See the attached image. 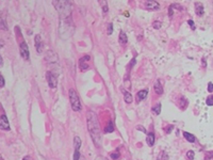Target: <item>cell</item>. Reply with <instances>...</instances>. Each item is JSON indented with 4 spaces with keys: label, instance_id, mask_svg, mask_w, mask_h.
Instances as JSON below:
<instances>
[{
    "label": "cell",
    "instance_id": "6da1fadb",
    "mask_svg": "<svg viewBox=\"0 0 213 160\" xmlns=\"http://www.w3.org/2000/svg\"><path fill=\"white\" fill-rule=\"evenodd\" d=\"M87 128L90 131V135L93 139V142L96 146L101 145V132L100 128H99V123L97 121V116L95 115V113L93 111H90L87 113Z\"/></svg>",
    "mask_w": 213,
    "mask_h": 160
},
{
    "label": "cell",
    "instance_id": "7a4b0ae2",
    "mask_svg": "<svg viewBox=\"0 0 213 160\" xmlns=\"http://www.w3.org/2000/svg\"><path fill=\"white\" fill-rule=\"evenodd\" d=\"M53 4L58 9V12H59L62 22L69 20V16L71 14V4L68 1H58V2H54Z\"/></svg>",
    "mask_w": 213,
    "mask_h": 160
},
{
    "label": "cell",
    "instance_id": "3957f363",
    "mask_svg": "<svg viewBox=\"0 0 213 160\" xmlns=\"http://www.w3.org/2000/svg\"><path fill=\"white\" fill-rule=\"evenodd\" d=\"M69 99H70V104H71V108H73L74 111H80V110L82 109L79 96L74 89H70L69 90Z\"/></svg>",
    "mask_w": 213,
    "mask_h": 160
},
{
    "label": "cell",
    "instance_id": "277c9868",
    "mask_svg": "<svg viewBox=\"0 0 213 160\" xmlns=\"http://www.w3.org/2000/svg\"><path fill=\"white\" fill-rule=\"evenodd\" d=\"M46 77H47V81H48V84H49V87H50L51 89H56V84H58V78H56V74L51 73V72H47V73H46Z\"/></svg>",
    "mask_w": 213,
    "mask_h": 160
},
{
    "label": "cell",
    "instance_id": "5b68a950",
    "mask_svg": "<svg viewBox=\"0 0 213 160\" xmlns=\"http://www.w3.org/2000/svg\"><path fill=\"white\" fill-rule=\"evenodd\" d=\"M19 50H20V56L23 57L25 60H29L30 58V53H29V47L27 45L26 42H21L19 46Z\"/></svg>",
    "mask_w": 213,
    "mask_h": 160
},
{
    "label": "cell",
    "instance_id": "8992f818",
    "mask_svg": "<svg viewBox=\"0 0 213 160\" xmlns=\"http://www.w3.org/2000/svg\"><path fill=\"white\" fill-rule=\"evenodd\" d=\"M0 129L10 130V124H9L8 118L6 114H2L0 116Z\"/></svg>",
    "mask_w": 213,
    "mask_h": 160
},
{
    "label": "cell",
    "instance_id": "52a82bcc",
    "mask_svg": "<svg viewBox=\"0 0 213 160\" xmlns=\"http://www.w3.org/2000/svg\"><path fill=\"white\" fill-rule=\"evenodd\" d=\"M34 42H35V48H36L37 52L42 53V51H43V42H42V39H41V37H39V34H37V35H35Z\"/></svg>",
    "mask_w": 213,
    "mask_h": 160
},
{
    "label": "cell",
    "instance_id": "ba28073f",
    "mask_svg": "<svg viewBox=\"0 0 213 160\" xmlns=\"http://www.w3.org/2000/svg\"><path fill=\"white\" fill-rule=\"evenodd\" d=\"M145 6L147 10H150V11H154V10H158V9L160 8V4L158 2H156V1H152V0H150V1H147V2L145 3Z\"/></svg>",
    "mask_w": 213,
    "mask_h": 160
},
{
    "label": "cell",
    "instance_id": "9c48e42d",
    "mask_svg": "<svg viewBox=\"0 0 213 160\" xmlns=\"http://www.w3.org/2000/svg\"><path fill=\"white\" fill-rule=\"evenodd\" d=\"M89 60H90V56H84L79 60V65H80V68L82 70H86L89 68V65L85 64V62H87Z\"/></svg>",
    "mask_w": 213,
    "mask_h": 160
},
{
    "label": "cell",
    "instance_id": "30bf717a",
    "mask_svg": "<svg viewBox=\"0 0 213 160\" xmlns=\"http://www.w3.org/2000/svg\"><path fill=\"white\" fill-rule=\"evenodd\" d=\"M147 94H148V91L147 90H142V91H139L137 93V103H140L142 101L143 99H145L147 97Z\"/></svg>",
    "mask_w": 213,
    "mask_h": 160
},
{
    "label": "cell",
    "instance_id": "8fae6325",
    "mask_svg": "<svg viewBox=\"0 0 213 160\" xmlns=\"http://www.w3.org/2000/svg\"><path fill=\"white\" fill-rule=\"evenodd\" d=\"M154 89L158 95H162L163 94V87L161 85L160 80H156V82H154Z\"/></svg>",
    "mask_w": 213,
    "mask_h": 160
},
{
    "label": "cell",
    "instance_id": "7c38bea8",
    "mask_svg": "<svg viewBox=\"0 0 213 160\" xmlns=\"http://www.w3.org/2000/svg\"><path fill=\"white\" fill-rule=\"evenodd\" d=\"M154 140H156L154 133V132H149L148 135H147V138H146V142H147V144H148L149 146H154Z\"/></svg>",
    "mask_w": 213,
    "mask_h": 160
},
{
    "label": "cell",
    "instance_id": "4fadbf2b",
    "mask_svg": "<svg viewBox=\"0 0 213 160\" xmlns=\"http://www.w3.org/2000/svg\"><path fill=\"white\" fill-rule=\"evenodd\" d=\"M195 9H196V14L198 16H202L204 14V6L200 2H196L195 3Z\"/></svg>",
    "mask_w": 213,
    "mask_h": 160
},
{
    "label": "cell",
    "instance_id": "5bb4252c",
    "mask_svg": "<svg viewBox=\"0 0 213 160\" xmlns=\"http://www.w3.org/2000/svg\"><path fill=\"white\" fill-rule=\"evenodd\" d=\"M183 137L185 138V140L187 141H189V142H191V143H193V142H195V137H194L192 133H189V132H187V131H184L183 132Z\"/></svg>",
    "mask_w": 213,
    "mask_h": 160
},
{
    "label": "cell",
    "instance_id": "9a60e30c",
    "mask_svg": "<svg viewBox=\"0 0 213 160\" xmlns=\"http://www.w3.org/2000/svg\"><path fill=\"white\" fill-rule=\"evenodd\" d=\"M74 146H75V151H79L81 147V139L79 137H75L74 139Z\"/></svg>",
    "mask_w": 213,
    "mask_h": 160
},
{
    "label": "cell",
    "instance_id": "2e32d148",
    "mask_svg": "<svg viewBox=\"0 0 213 160\" xmlns=\"http://www.w3.org/2000/svg\"><path fill=\"white\" fill-rule=\"evenodd\" d=\"M124 100L126 101L127 104H131L132 100H133L131 93H129V92H125V93H124Z\"/></svg>",
    "mask_w": 213,
    "mask_h": 160
},
{
    "label": "cell",
    "instance_id": "e0dca14e",
    "mask_svg": "<svg viewBox=\"0 0 213 160\" xmlns=\"http://www.w3.org/2000/svg\"><path fill=\"white\" fill-rule=\"evenodd\" d=\"M127 35L125 34V32L124 31H121L119 32V43L121 44H127Z\"/></svg>",
    "mask_w": 213,
    "mask_h": 160
},
{
    "label": "cell",
    "instance_id": "ac0fdd59",
    "mask_svg": "<svg viewBox=\"0 0 213 160\" xmlns=\"http://www.w3.org/2000/svg\"><path fill=\"white\" fill-rule=\"evenodd\" d=\"M157 160H168L167 154H166V153L164 152V151L160 152V154L158 155V157H157Z\"/></svg>",
    "mask_w": 213,
    "mask_h": 160
},
{
    "label": "cell",
    "instance_id": "d6986e66",
    "mask_svg": "<svg viewBox=\"0 0 213 160\" xmlns=\"http://www.w3.org/2000/svg\"><path fill=\"white\" fill-rule=\"evenodd\" d=\"M113 130H114V126H113V122L110 121L109 122V125L106 126V130H104V132H112Z\"/></svg>",
    "mask_w": 213,
    "mask_h": 160
},
{
    "label": "cell",
    "instance_id": "ffe728a7",
    "mask_svg": "<svg viewBox=\"0 0 213 160\" xmlns=\"http://www.w3.org/2000/svg\"><path fill=\"white\" fill-rule=\"evenodd\" d=\"M152 112L154 114H160V112H161V104H157V106L154 107L152 108Z\"/></svg>",
    "mask_w": 213,
    "mask_h": 160
},
{
    "label": "cell",
    "instance_id": "44dd1931",
    "mask_svg": "<svg viewBox=\"0 0 213 160\" xmlns=\"http://www.w3.org/2000/svg\"><path fill=\"white\" fill-rule=\"evenodd\" d=\"M205 160H213V152H209L206 154Z\"/></svg>",
    "mask_w": 213,
    "mask_h": 160
},
{
    "label": "cell",
    "instance_id": "7402d4cb",
    "mask_svg": "<svg viewBox=\"0 0 213 160\" xmlns=\"http://www.w3.org/2000/svg\"><path fill=\"white\" fill-rule=\"evenodd\" d=\"M187 157H188L189 160H193L194 159V152L193 151H189V152L187 153Z\"/></svg>",
    "mask_w": 213,
    "mask_h": 160
},
{
    "label": "cell",
    "instance_id": "603a6c76",
    "mask_svg": "<svg viewBox=\"0 0 213 160\" xmlns=\"http://www.w3.org/2000/svg\"><path fill=\"white\" fill-rule=\"evenodd\" d=\"M207 105L208 106H213V95H210L209 97L207 98Z\"/></svg>",
    "mask_w": 213,
    "mask_h": 160
},
{
    "label": "cell",
    "instance_id": "cb8c5ba5",
    "mask_svg": "<svg viewBox=\"0 0 213 160\" xmlns=\"http://www.w3.org/2000/svg\"><path fill=\"white\" fill-rule=\"evenodd\" d=\"M80 159V152L79 151H75V154H74V160H79Z\"/></svg>",
    "mask_w": 213,
    "mask_h": 160
},
{
    "label": "cell",
    "instance_id": "d4e9b609",
    "mask_svg": "<svg viewBox=\"0 0 213 160\" xmlns=\"http://www.w3.org/2000/svg\"><path fill=\"white\" fill-rule=\"evenodd\" d=\"M111 157H112L113 159H118V158H119V153H118V151H116L115 153H112V154H111Z\"/></svg>",
    "mask_w": 213,
    "mask_h": 160
},
{
    "label": "cell",
    "instance_id": "484cf974",
    "mask_svg": "<svg viewBox=\"0 0 213 160\" xmlns=\"http://www.w3.org/2000/svg\"><path fill=\"white\" fill-rule=\"evenodd\" d=\"M4 83H6V81H4V78H3V76L0 74V88H3L4 87Z\"/></svg>",
    "mask_w": 213,
    "mask_h": 160
},
{
    "label": "cell",
    "instance_id": "4316f807",
    "mask_svg": "<svg viewBox=\"0 0 213 160\" xmlns=\"http://www.w3.org/2000/svg\"><path fill=\"white\" fill-rule=\"evenodd\" d=\"M161 25H162V24L160 23V22H154L152 26H154V29H160V28H161Z\"/></svg>",
    "mask_w": 213,
    "mask_h": 160
},
{
    "label": "cell",
    "instance_id": "83f0119b",
    "mask_svg": "<svg viewBox=\"0 0 213 160\" xmlns=\"http://www.w3.org/2000/svg\"><path fill=\"white\" fill-rule=\"evenodd\" d=\"M112 31H113V25L112 24H110V25L108 26V34L110 35V34L112 33Z\"/></svg>",
    "mask_w": 213,
    "mask_h": 160
},
{
    "label": "cell",
    "instance_id": "f1b7e54d",
    "mask_svg": "<svg viewBox=\"0 0 213 160\" xmlns=\"http://www.w3.org/2000/svg\"><path fill=\"white\" fill-rule=\"evenodd\" d=\"M208 91L210 93L213 92V83L212 82H209V84H208Z\"/></svg>",
    "mask_w": 213,
    "mask_h": 160
},
{
    "label": "cell",
    "instance_id": "f546056e",
    "mask_svg": "<svg viewBox=\"0 0 213 160\" xmlns=\"http://www.w3.org/2000/svg\"><path fill=\"white\" fill-rule=\"evenodd\" d=\"M172 129H174V126H173V125H169V126H167V128H166V133H171Z\"/></svg>",
    "mask_w": 213,
    "mask_h": 160
},
{
    "label": "cell",
    "instance_id": "4dcf8cb0",
    "mask_svg": "<svg viewBox=\"0 0 213 160\" xmlns=\"http://www.w3.org/2000/svg\"><path fill=\"white\" fill-rule=\"evenodd\" d=\"M188 23H189V25L191 26V28L193 29V30H195V25H194V22H193V20H189Z\"/></svg>",
    "mask_w": 213,
    "mask_h": 160
},
{
    "label": "cell",
    "instance_id": "1f68e13d",
    "mask_svg": "<svg viewBox=\"0 0 213 160\" xmlns=\"http://www.w3.org/2000/svg\"><path fill=\"white\" fill-rule=\"evenodd\" d=\"M168 15H169V16H172V15H173V6H169V12H168Z\"/></svg>",
    "mask_w": 213,
    "mask_h": 160
},
{
    "label": "cell",
    "instance_id": "d6a6232c",
    "mask_svg": "<svg viewBox=\"0 0 213 160\" xmlns=\"http://www.w3.org/2000/svg\"><path fill=\"white\" fill-rule=\"evenodd\" d=\"M137 129H140L141 131H143V132H146V130L144 129V128H143V127H142V126H137Z\"/></svg>",
    "mask_w": 213,
    "mask_h": 160
},
{
    "label": "cell",
    "instance_id": "836d02e7",
    "mask_svg": "<svg viewBox=\"0 0 213 160\" xmlns=\"http://www.w3.org/2000/svg\"><path fill=\"white\" fill-rule=\"evenodd\" d=\"M102 9H104V13H106V12H108V6H106V4L102 6Z\"/></svg>",
    "mask_w": 213,
    "mask_h": 160
},
{
    "label": "cell",
    "instance_id": "e575fe53",
    "mask_svg": "<svg viewBox=\"0 0 213 160\" xmlns=\"http://www.w3.org/2000/svg\"><path fill=\"white\" fill-rule=\"evenodd\" d=\"M95 160H106V159L104 157H101V156H100V157H97V158H96Z\"/></svg>",
    "mask_w": 213,
    "mask_h": 160
},
{
    "label": "cell",
    "instance_id": "d590c367",
    "mask_svg": "<svg viewBox=\"0 0 213 160\" xmlns=\"http://www.w3.org/2000/svg\"><path fill=\"white\" fill-rule=\"evenodd\" d=\"M3 65V60H2V57L0 56V66H2Z\"/></svg>",
    "mask_w": 213,
    "mask_h": 160
},
{
    "label": "cell",
    "instance_id": "8d00e7d4",
    "mask_svg": "<svg viewBox=\"0 0 213 160\" xmlns=\"http://www.w3.org/2000/svg\"><path fill=\"white\" fill-rule=\"evenodd\" d=\"M23 160H31V157H30V156H26V157L24 158Z\"/></svg>",
    "mask_w": 213,
    "mask_h": 160
},
{
    "label": "cell",
    "instance_id": "74e56055",
    "mask_svg": "<svg viewBox=\"0 0 213 160\" xmlns=\"http://www.w3.org/2000/svg\"><path fill=\"white\" fill-rule=\"evenodd\" d=\"M3 44H4V43H3V41H2V39H0V48L2 47V46H3Z\"/></svg>",
    "mask_w": 213,
    "mask_h": 160
},
{
    "label": "cell",
    "instance_id": "f35d334b",
    "mask_svg": "<svg viewBox=\"0 0 213 160\" xmlns=\"http://www.w3.org/2000/svg\"><path fill=\"white\" fill-rule=\"evenodd\" d=\"M0 160H4V159H3V158L1 157V156H0Z\"/></svg>",
    "mask_w": 213,
    "mask_h": 160
}]
</instances>
